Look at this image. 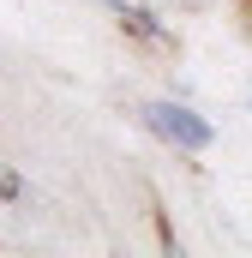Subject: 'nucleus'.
<instances>
[{
    "label": "nucleus",
    "mask_w": 252,
    "mask_h": 258,
    "mask_svg": "<svg viewBox=\"0 0 252 258\" xmlns=\"http://www.w3.org/2000/svg\"><path fill=\"white\" fill-rule=\"evenodd\" d=\"M138 120L156 132L162 144H174V150H210V144H216V126H210L204 114H192L186 102H144Z\"/></svg>",
    "instance_id": "f257e3e1"
},
{
    "label": "nucleus",
    "mask_w": 252,
    "mask_h": 258,
    "mask_svg": "<svg viewBox=\"0 0 252 258\" xmlns=\"http://www.w3.org/2000/svg\"><path fill=\"white\" fill-rule=\"evenodd\" d=\"M18 192H24V180H18V174L0 162V198H18Z\"/></svg>",
    "instance_id": "7ed1b4c3"
},
{
    "label": "nucleus",
    "mask_w": 252,
    "mask_h": 258,
    "mask_svg": "<svg viewBox=\"0 0 252 258\" xmlns=\"http://www.w3.org/2000/svg\"><path fill=\"white\" fill-rule=\"evenodd\" d=\"M102 6L120 18V30H132L138 42H156V48L168 42V24H156V12H150V6H138V0H102Z\"/></svg>",
    "instance_id": "f03ea898"
}]
</instances>
